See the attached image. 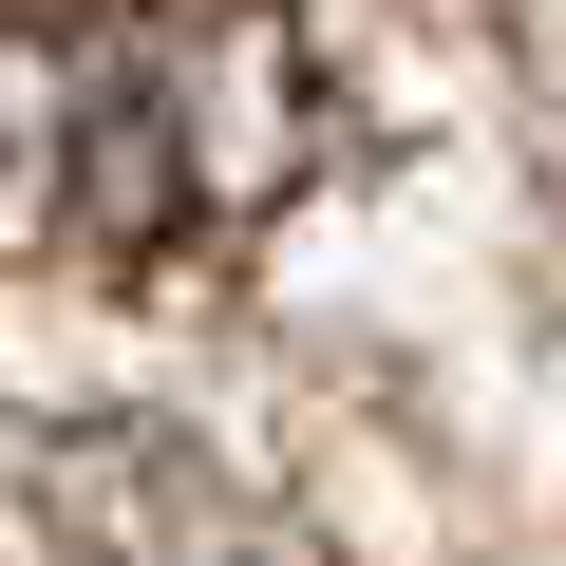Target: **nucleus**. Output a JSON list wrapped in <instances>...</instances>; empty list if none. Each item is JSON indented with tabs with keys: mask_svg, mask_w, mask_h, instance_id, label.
<instances>
[{
	"mask_svg": "<svg viewBox=\"0 0 566 566\" xmlns=\"http://www.w3.org/2000/svg\"><path fill=\"white\" fill-rule=\"evenodd\" d=\"M322 170L303 0H0V264L151 283Z\"/></svg>",
	"mask_w": 566,
	"mask_h": 566,
	"instance_id": "nucleus-1",
	"label": "nucleus"
}]
</instances>
